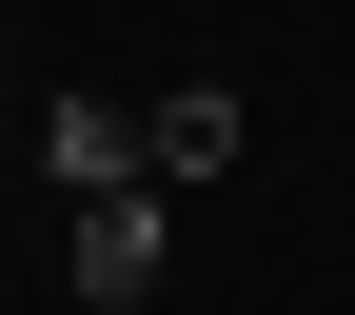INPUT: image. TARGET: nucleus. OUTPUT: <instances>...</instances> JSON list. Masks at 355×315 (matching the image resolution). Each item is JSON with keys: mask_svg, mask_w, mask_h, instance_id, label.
I'll list each match as a JSON object with an SVG mask.
<instances>
[{"mask_svg": "<svg viewBox=\"0 0 355 315\" xmlns=\"http://www.w3.org/2000/svg\"><path fill=\"white\" fill-rule=\"evenodd\" d=\"M158 237H178V177H119V197H79V315H119L158 276Z\"/></svg>", "mask_w": 355, "mask_h": 315, "instance_id": "1", "label": "nucleus"}, {"mask_svg": "<svg viewBox=\"0 0 355 315\" xmlns=\"http://www.w3.org/2000/svg\"><path fill=\"white\" fill-rule=\"evenodd\" d=\"M40 177H60V197H119V177H158V158H139L119 99H40Z\"/></svg>", "mask_w": 355, "mask_h": 315, "instance_id": "2", "label": "nucleus"}, {"mask_svg": "<svg viewBox=\"0 0 355 315\" xmlns=\"http://www.w3.org/2000/svg\"><path fill=\"white\" fill-rule=\"evenodd\" d=\"M139 158L178 177V197H198V177H217V158H237V99H217V79H178V99L139 118Z\"/></svg>", "mask_w": 355, "mask_h": 315, "instance_id": "3", "label": "nucleus"}, {"mask_svg": "<svg viewBox=\"0 0 355 315\" xmlns=\"http://www.w3.org/2000/svg\"><path fill=\"white\" fill-rule=\"evenodd\" d=\"M0 99H20V60H0Z\"/></svg>", "mask_w": 355, "mask_h": 315, "instance_id": "4", "label": "nucleus"}]
</instances>
